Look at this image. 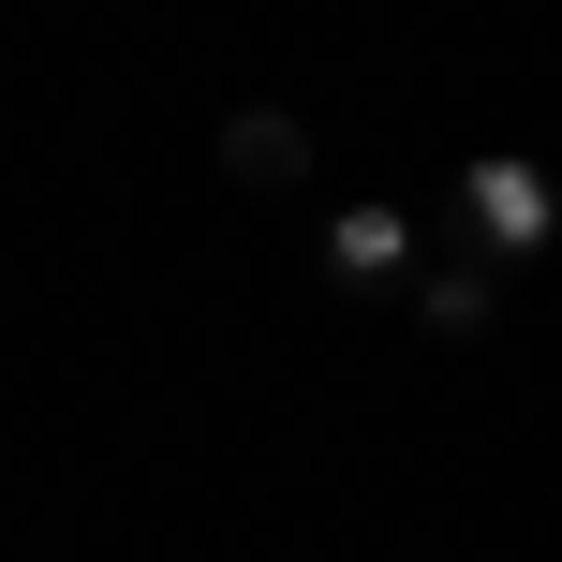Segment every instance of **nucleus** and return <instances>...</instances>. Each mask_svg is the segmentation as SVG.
Segmentation results:
<instances>
[{
	"label": "nucleus",
	"instance_id": "f257e3e1",
	"mask_svg": "<svg viewBox=\"0 0 562 562\" xmlns=\"http://www.w3.org/2000/svg\"><path fill=\"white\" fill-rule=\"evenodd\" d=\"M459 193H474L488 252H533V237H548V178L518 164V148H488V164H459Z\"/></svg>",
	"mask_w": 562,
	"mask_h": 562
},
{
	"label": "nucleus",
	"instance_id": "f03ea898",
	"mask_svg": "<svg viewBox=\"0 0 562 562\" xmlns=\"http://www.w3.org/2000/svg\"><path fill=\"white\" fill-rule=\"evenodd\" d=\"M223 164H237V193H296V178H311V134L281 104H252V119H223Z\"/></svg>",
	"mask_w": 562,
	"mask_h": 562
},
{
	"label": "nucleus",
	"instance_id": "7ed1b4c3",
	"mask_svg": "<svg viewBox=\"0 0 562 562\" xmlns=\"http://www.w3.org/2000/svg\"><path fill=\"white\" fill-rule=\"evenodd\" d=\"M326 267H340V281H400V267H415L400 207H340V223H326Z\"/></svg>",
	"mask_w": 562,
	"mask_h": 562
},
{
	"label": "nucleus",
	"instance_id": "20e7f679",
	"mask_svg": "<svg viewBox=\"0 0 562 562\" xmlns=\"http://www.w3.org/2000/svg\"><path fill=\"white\" fill-rule=\"evenodd\" d=\"M415 326H429V340H474V326H488V281H474V267H445V281L415 296Z\"/></svg>",
	"mask_w": 562,
	"mask_h": 562
}]
</instances>
